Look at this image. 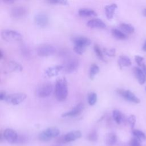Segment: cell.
Here are the masks:
<instances>
[{"label":"cell","mask_w":146,"mask_h":146,"mask_svg":"<svg viewBox=\"0 0 146 146\" xmlns=\"http://www.w3.org/2000/svg\"><path fill=\"white\" fill-rule=\"evenodd\" d=\"M87 25L92 29H105L106 27L105 23L102 20L98 18L92 19L88 21Z\"/></svg>","instance_id":"16"},{"label":"cell","mask_w":146,"mask_h":146,"mask_svg":"<svg viewBox=\"0 0 146 146\" xmlns=\"http://www.w3.org/2000/svg\"><path fill=\"white\" fill-rule=\"evenodd\" d=\"M135 59L136 62L137 63V64L139 66H142V65L144 64L143 63V61L144 60V58L142 56H140L139 55H136L135 56Z\"/></svg>","instance_id":"36"},{"label":"cell","mask_w":146,"mask_h":146,"mask_svg":"<svg viewBox=\"0 0 146 146\" xmlns=\"http://www.w3.org/2000/svg\"><path fill=\"white\" fill-rule=\"evenodd\" d=\"M53 91V86L50 83H44L39 85L36 90V95L38 97L44 98L49 96Z\"/></svg>","instance_id":"6"},{"label":"cell","mask_w":146,"mask_h":146,"mask_svg":"<svg viewBox=\"0 0 146 146\" xmlns=\"http://www.w3.org/2000/svg\"><path fill=\"white\" fill-rule=\"evenodd\" d=\"M143 51L146 52V40L145 41V42L143 46Z\"/></svg>","instance_id":"41"},{"label":"cell","mask_w":146,"mask_h":146,"mask_svg":"<svg viewBox=\"0 0 146 146\" xmlns=\"http://www.w3.org/2000/svg\"><path fill=\"white\" fill-rule=\"evenodd\" d=\"M79 61L75 57H69L66 59L63 64V70L67 74L74 72L79 67Z\"/></svg>","instance_id":"5"},{"label":"cell","mask_w":146,"mask_h":146,"mask_svg":"<svg viewBox=\"0 0 146 146\" xmlns=\"http://www.w3.org/2000/svg\"><path fill=\"white\" fill-rule=\"evenodd\" d=\"M132 133L135 137L137 138L140 141H141L142 140H145L146 139V135L140 130L133 129Z\"/></svg>","instance_id":"27"},{"label":"cell","mask_w":146,"mask_h":146,"mask_svg":"<svg viewBox=\"0 0 146 146\" xmlns=\"http://www.w3.org/2000/svg\"><path fill=\"white\" fill-rule=\"evenodd\" d=\"M2 38L7 42H17L22 40V35L18 31L11 29H5L1 32Z\"/></svg>","instance_id":"3"},{"label":"cell","mask_w":146,"mask_h":146,"mask_svg":"<svg viewBox=\"0 0 146 146\" xmlns=\"http://www.w3.org/2000/svg\"><path fill=\"white\" fill-rule=\"evenodd\" d=\"M72 41L74 44V51L80 55L83 54L86 50V48L91 44V40L84 36H74L72 38Z\"/></svg>","instance_id":"2"},{"label":"cell","mask_w":146,"mask_h":146,"mask_svg":"<svg viewBox=\"0 0 146 146\" xmlns=\"http://www.w3.org/2000/svg\"><path fill=\"white\" fill-rule=\"evenodd\" d=\"M27 98V95L24 93H14L6 95L5 102L12 105H18L22 103Z\"/></svg>","instance_id":"7"},{"label":"cell","mask_w":146,"mask_h":146,"mask_svg":"<svg viewBox=\"0 0 146 146\" xmlns=\"http://www.w3.org/2000/svg\"><path fill=\"white\" fill-rule=\"evenodd\" d=\"M141 67H142V71H143V72H144V74L146 76V64H145L144 63V64L142 65Z\"/></svg>","instance_id":"38"},{"label":"cell","mask_w":146,"mask_h":146,"mask_svg":"<svg viewBox=\"0 0 146 146\" xmlns=\"http://www.w3.org/2000/svg\"><path fill=\"white\" fill-rule=\"evenodd\" d=\"M128 122L132 129L135 127L136 123V116L134 115H131L128 117Z\"/></svg>","instance_id":"33"},{"label":"cell","mask_w":146,"mask_h":146,"mask_svg":"<svg viewBox=\"0 0 146 146\" xmlns=\"http://www.w3.org/2000/svg\"><path fill=\"white\" fill-rule=\"evenodd\" d=\"M8 68L10 71H21L23 67L20 63L11 60L8 63Z\"/></svg>","instance_id":"21"},{"label":"cell","mask_w":146,"mask_h":146,"mask_svg":"<svg viewBox=\"0 0 146 146\" xmlns=\"http://www.w3.org/2000/svg\"><path fill=\"white\" fill-rule=\"evenodd\" d=\"M145 90H146V88H145Z\"/></svg>","instance_id":"43"},{"label":"cell","mask_w":146,"mask_h":146,"mask_svg":"<svg viewBox=\"0 0 146 146\" xmlns=\"http://www.w3.org/2000/svg\"><path fill=\"white\" fill-rule=\"evenodd\" d=\"M97 95L95 92H92L88 95V103L90 106H94L97 102Z\"/></svg>","instance_id":"29"},{"label":"cell","mask_w":146,"mask_h":146,"mask_svg":"<svg viewBox=\"0 0 146 146\" xmlns=\"http://www.w3.org/2000/svg\"><path fill=\"white\" fill-rule=\"evenodd\" d=\"M78 14L81 17H95L97 13L90 8H81L78 11Z\"/></svg>","instance_id":"19"},{"label":"cell","mask_w":146,"mask_h":146,"mask_svg":"<svg viewBox=\"0 0 146 146\" xmlns=\"http://www.w3.org/2000/svg\"><path fill=\"white\" fill-rule=\"evenodd\" d=\"M84 106L82 103H79L74 107L71 110L62 113V117H75L80 115L83 111Z\"/></svg>","instance_id":"11"},{"label":"cell","mask_w":146,"mask_h":146,"mask_svg":"<svg viewBox=\"0 0 146 146\" xmlns=\"http://www.w3.org/2000/svg\"><path fill=\"white\" fill-rule=\"evenodd\" d=\"M99 67L94 63V64H92L90 67V70H89V76H90V78L91 79H93L95 77V75H96L98 72H99Z\"/></svg>","instance_id":"24"},{"label":"cell","mask_w":146,"mask_h":146,"mask_svg":"<svg viewBox=\"0 0 146 146\" xmlns=\"http://www.w3.org/2000/svg\"><path fill=\"white\" fill-rule=\"evenodd\" d=\"M94 52L96 54V56L98 57V58L100 60H101L103 62H106V60H105L104 56V53H103V51H102V50L100 49L99 45L95 44L94 46Z\"/></svg>","instance_id":"28"},{"label":"cell","mask_w":146,"mask_h":146,"mask_svg":"<svg viewBox=\"0 0 146 146\" xmlns=\"http://www.w3.org/2000/svg\"><path fill=\"white\" fill-rule=\"evenodd\" d=\"M120 28L125 33L128 34H132L135 31V28L133 26L128 23H122L120 25Z\"/></svg>","instance_id":"25"},{"label":"cell","mask_w":146,"mask_h":146,"mask_svg":"<svg viewBox=\"0 0 146 146\" xmlns=\"http://www.w3.org/2000/svg\"><path fill=\"white\" fill-rule=\"evenodd\" d=\"M62 70H63V65H55L47 68L44 72L47 76L52 78L57 76Z\"/></svg>","instance_id":"14"},{"label":"cell","mask_w":146,"mask_h":146,"mask_svg":"<svg viewBox=\"0 0 146 146\" xmlns=\"http://www.w3.org/2000/svg\"><path fill=\"white\" fill-rule=\"evenodd\" d=\"M4 138L9 143H14L17 142L18 135L17 132L11 128H7L3 132Z\"/></svg>","instance_id":"13"},{"label":"cell","mask_w":146,"mask_h":146,"mask_svg":"<svg viewBox=\"0 0 146 146\" xmlns=\"http://www.w3.org/2000/svg\"><path fill=\"white\" fill-rule=\"evenodd\" d=\"M140 141L136 137H133L129 142V146H142Z\"/></svg>","instance_id":"34"},{"label":"cell","mask_w":146,"mask_h":146,"mask_svg":"<svg viewBox=\"0 0 146 146\" xmlns=\"http://www.w3.org/2000/svg\"><path fill=\"white\" fill-rule=\"evenodd\" d=\"M56 51L55 47L51 44H43L39 46L36 49L38 56L42 57L48 56L54 54Z\"/></svg>","instance_id":"8"},{"label":"cell","mask_w":146,"mask_h":146,"mask_svg":"<svg viewBox=\"0 0 146 146\" xmlns=\"http://www.w3.org/2000/svg\"><path fill=\"white\" fill-rule=\"evenodd\" d=\"M117 92L122 98H123L124 99L127 100V101H129L130 102H132L136 104H138L140 103V99L137 97H136V95L129 90L119 89L117 90Z\"/></svg>","instance_id":"9"},{"label":"cell","mask_w":146,"mask_h":146,"mask_svg":"<svg viewBox=\"0 0 146 146\" xmlns=\"http://www.w3.org/2000/svg\"><path fill=\"white\" fill-rule=\"evenodd\" d=\"M98 135L96 131L92 130L88 135L87 138L90 141H95L98 139Z\"/></svg>","instance_id":"31"},{"label":"cell","mask_w":146,"mask_h":146,"mask_svg":"<svg viewBox=\"0 0 146 146\" xmlns=\"http://www.w3.org/2000/svg\"><path fill=\"white\" fill-rule=\"evenodd\" d=\"M118 64L120 68L123 67H129L131 65L132 62L131 59L126 55H120L118 59Z\"/></svg>","instance_id":"20"},{"label":"cell","mask_w":146,"mask_h":146,"mask_svg":"<svg viewBox=\"0 0 146 146\" xmlns=\"http://www.w3.org/2000/svg\"><path fill=\"white\" fill-rule=\"evenodd\" d=\"M47 2L49 3H52V4H59L62 5H68V1L66 0H52V1H48Z\"/></svg>","instance_id":"35"},{"label":"cell","mask_w":146,"mask_h":146,"mask_svg":"<svg viewBox=\"0 0 146 146\" xmlns=\"http://www.w3.org/2000/svg\"><path fill=\"white\" fill-rule=\"evenodd\" d=\"M60 134V130L55 127H48L42 131L38 136L39 139L43 141H47L58 136Z\"/></svg>","instance_id":"4"},{"label":"cell","mask_w":146,"mask_h":146,"mask_svg":"<svg viewBox=\"0 0 146 146\" xmlns=\"http://www.w3.org/2000/svg\"><path fill=\"white\" fill-rule=\"evenodd\" d=\"M133 72L139 84H143L146 82V76L143 72L142 70L139 67H135L133 68Z\"/></svg>","instance_id":"18"},{"label":"cell","mask_w":146,"mask_h":146,"mask_svg":"<svg viewBox=\"0 0 146 146\" xmlns=\"http://www.w3.org/2000/svg\"><path fill=\"white\" fill-rule=\"evenodd\" d=\"M81 132L80 131L76 130L68 132L63 137V138L64 143H69L79 139L81 137Z\"/></svg>","instance_id":"15"},{"label":"cell","mask_w":146,"mask_h":146,"mask_svg":"<svg viewBox=\"0 0 146 146\" xmlns=\"http://www.w3.org/2000/svg\"><path fill=\"white\" fill-rule=\"evenodd\" d=\"M6 95H7V94H6V93L5 92L1 91V93H0V99H1V100L5 101V99L6 98Z\"/></svg>","instance_id":"37"},{"label":"cell","mask_w":146,"mask_h":146,"mask_svg":"<svg viewBox=\"0 0 146 146\" xmlns=\"http://www.w3.org/2000/svg\"><path fill=\"white\" fill-rule=\"evenodd\" d=\"M111 33L112 35L118 39L124 40L127 39V35L124 33L117 29H112L111 30Z\"/></svg>","instance_id":"22"},{"label":"cell","mask_w":146,"mask_h":146,"mask_svg":"<svg viewBox=\"0 0 146 146\" xmlns=\"http://www.w3.org/2000/svg\"><path fill=\"white\" fill-rule=\"evenodd\" d=\"M34 22L38 26L44 27L47 26L49 23V18L47 14L44 13L36 14L34 17Z\"/></svg>","instance_id":"12"},{"label":"cell","mask_w":146,"mask_h":146,"mask_svg":"<svg viewBox=\"0 0 146 146\" xmlns=\"http://www.w3.org/2000/svg\"><path fill=\"white\" fill-rule=\"evenodd\" d=\"M112 117L115 121L118 124H120L123 121V115L121 112L117 110H114L112 111Z\"/></svg>","instance_id":"26"},{"label":"cell","mask_w":146,"mask_h":146,"mask_svg":"<svg viewBox=\"0 0 146 146\" xmlns=\"http://www.w3.org/2000/svg\"><path fill=\"white\" fill-rule=\"evenodd\" d=\"M117 6L116 3H111L110 5H107L104 7L105 13L106 17L108 19H112L113 17L115 11L117 9Z\"/></svg>","instance_id":"17"},{"label":"cell","mask_w":146,"mask_h":146,"mask_svg":"<svg viewBox=\"0 0 146 146\" xmlns=\"http://www.w3.org/2000/svg\"><path fill=\"white\" fill-rule=\"evenodd\" d=\"M55 95L56 99L59 102L65 100L68 95V85L65 78H59L55 86Z\"/></svg>","instance_id":"1"},{"label":"cell","mask_w":146,"mask_h":146,"mask_svg":"<svg viewBox=\"0 0 146 146\" xmlns=\"http://www.w3.org/2000/svg\"><path fill=\"white\" fill-rule=\"evenodd\" d=\"M143 15L144 17H146V8H145V9L143 10Z\"/></svg>","instance_id":"42"},{"label":"cell","mask_w":146,"mask_h":146,"mask_svg":"<svg viewBox=\"0 0 146 146\" xmlns=\"http://www.w3.org/2000/svg\"><path fill=\"white\" fill-rule=\"evenodd\" d=\"M117 141V136L115 133H110L106 137V144L108 146H113Z\"/></svg>","instance_id":"23"},{"label":"cell","mask_w":146,"mask_h":146,"mask_svg":"<svg viewBox=\"0 0 146 146\" xmlns=\"http://www.w3.org/2000/svg\"><path fill=\"white\" fill-rule=\"evenodd\" d=\"M27 14V9L23 6H16L10 10V15L12 17L20 18L24 17Z\"/></svg>","instance_id":"10"},{"label":"cell","mask_w":146,"mask_h":146,"mask_svg":"<svg viewBox=\"0 0 146 146\" xmlns=\"http://www.w3.org/2000/svg\"><path fill=\"white\" fill-rule=\"evenodd\" d=\"M103 52L104 54H106L107 56H114L116 54V50L115 48H104Z\"/></svg>","instance_id":"32"},{"label":"cell","mask_w":146,"mask_h":146,"mask_svg":"<svg viewBox=\"0 0 146 146\" xmlns=\"http://www.w3.org/2000/svg\"><path fill=\"white\" fill-rule=\"evenodd\" d=\"M3 2L4 3H6L10 4V3H14L15 2V1H14V0H5V1H3Z\"/></svg>","instance_id":"39"},{"label":"cell","mask_w":146,"mask_h":146,"mask_svg":"<svg viewBox=\"0 0 146 146\" xmlns=\"http://www.w3.org/2000/svg\"><path fill=\"white\" fill-rule=\"evenodd\" d=\"M21 52L22 54V55L25 57L29 58L30 56V50L28 47L26 46V45L23 44L21 47Z\"/></svg>","instance_id":"30"},{"label":"cell","mask_w":146,"mask_h":146,"mask_svg":"<svg viewBox=\"0 0 146 146\" xmlns=\"http://www.w3.org/2000/svg\"><path fill=\"white\" fill-rule=\"evenodd\" d=\"M3 56H4V53L2 51V50H1V51H0V58H1V59H2Z\"/></svg>","instance_id":"40"}]
</instances>
